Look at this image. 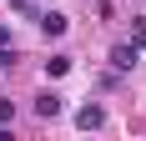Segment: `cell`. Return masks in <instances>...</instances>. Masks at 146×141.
I'll return each mask as SVG.
<instances>
[{"label": "cell", "mask_w": 146, "mask_h": 141, "mask_svg": "<svg viewBox=\"0 0 146 141\" xmlns=\"http://www.w3.org/2000/svg\"><path fill=\"white\" fill-rule=\"evenodd\" d=\"M136 61H141V45H136V41H121V45H111V66H116V70H131Z\"/></svg>", "instance_id": "obj_1"}, {"label": "cell", "mask_w": 146, "mask_h": 141, "mask_svg": "<svg viewBox=\"0 0 146 141\" xmlns=\"http://www.w3.org/2000/svg\"><path fill=\"white\" fill-rule=\"evenodd\" d=\"M60 111H66V101H60L56 91H45V96H35V116H40V121H56Z\"/></svg>", "instance_id": "obj_2"}, {"label": "cell", "mask_w": 146, "mask_h": 141, "mask_svg": "<svg viewBox=\"0 0 146 141\" xmlns=\"http://www.w3.org/2000/svg\"><path fill=\"white\" fill-rule=\"evenodd\" d=\"M101 121H106V111H101V106H96V101H91V106H81V111H76V126H81V131H96V126H101Z\"/></svg>", "instance_id": "obj_3"}, {"label": "cell", "mask_w": 146, "mask_h": 141, "mask_svg": "<svg viewBox=\"0 0 146 141\" xmlns=\"http://www.w3.org/2000/svg\"><path fill=\"white\" fill-rule=\"evenodd\" d=\"M40 30H45V35H66V30H71V20H66L60 10H45V15H40Z\"/></svg>", "instance_id": "obj_4"}, {"label": "cell", "mask_w": 146, "mask_h": 141, "mask_svg": "<svg viewBox=\"0 0 146 141\" xmlns=\"http://www.w3.org/2000/svg\"><path fill=\"white\" fill-rule=\"evenodd\" d=\"M66 70H71V56H50L45 61V76H66Z\"/></svg>", "instance_id": "obj_5"}, {"label": "cell", "mask_w": 146, "mask_h": 141, "mask_svg": "<svg viewBox=\"0 0 146 141\" xmlns=\"http://www.w3.org/2000/svg\"><path fill=\"white\" fill-rule=\"evenodd\" d=\"M5 121H15V101H0V126Z\"/></svg>", "instance_id": "obj_6"}, {"label": "cell", "mask_w": 146, "mask_h": 141, "mask_svg": "<svg viewBox=\"0 0 146 141\" xmlns=\"http://www.w3.org/2000/svg\"><path fill=\"white\" fill-rule=\"evenodd\" d=\"M131 41H136V45H146V20H136V25H131Z\"/></svg>", "instance_id": "obj_7"}, {"label": "cell", "mask_w": 146, "mask_h": 141, "mask_svg": "<svg viewBox=\"0 0 146 141\" xmlns=\"http://www.w3.org/2000/svg\"><path fill=\"white\" fill-rule=\"evenodd\" d=\"M5 66H15V56L5 51V45H0V70H5Z\"/></svg>", "instance_id": "obj_8"}, {"label": "cell", "mask_w": 146, "mask_h": 141, "mask_svg": "<svg viewBox=\"0 0 146 141\" xmlns=\"http://www.w3.org/2000/svg\"><path fill=\"white\" fill-rule=\"evenodd\" d=\"M5 41H10V25H0V45H5Z\"/></svg>", "instance_id": "obj_9"}]
</instances>
